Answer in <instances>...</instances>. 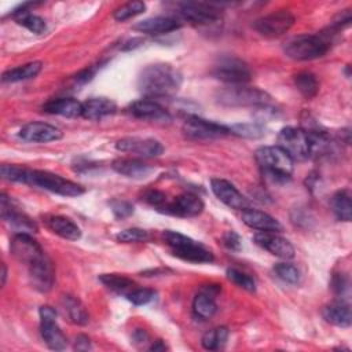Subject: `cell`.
I'll use <instances>...</instances> for the list:
<instances>
[{
  "instance_id": "cell-26",
  "label": "cell",
  "mask_w": 352,
  "mask_h": 352,
  "mask_svg": "<svg viewBox=\"0 0 352 352\" xmlns=\"http://www.w3.org/2000/svg\"><path fill=\"white\" fill-rule=\"evenodd\" d=\"M323 319L337 327H349L352 322V314L349 304L345 301H334L327 304L322 311Z\"/></svg>"
},
{
  "instance_id": "cell-37",
  "label": "cell",
  "mask_w": 352,
  "mask_h": 352,
  "mask_svg": "<svg viewBox=\"0 0 352 352\" xmlns=\"http://www.w3.org/2000/svg\"><path fill=\"white\" fill-rule=\"evenodd\" d=\"M16 19V22L22 26H25L28 30L33 32V33H43L45 29H47V25L44 22V19L38 15H34V14H30V12H25V14H21V15H16L14 16Z\"/></svg>"
},
{
  "instance_id": "cell-22",
  "label": "cell",
  "mask_w": 352,
  "mask_h": 352,
  "mask_svg": "<svg viewBox=\"0 0 352 352\" xmlns=\"http://www.w3.org/2000/svg\"><path fill=\"white\" fill-rule=\"evenodd\" d=\"M129 113L142 120H151V121H168L170 120L169 113L157 102L150 99H140L133 102L129 106Z\"/></svg>"
},
{
  "instance_id": "cell-13",
  "label": "cell",
  "mask_w": 352,
  "mask_h": 352,
  "mask_svg": "<svg viewBox=\"0 0 352 352\" xmlns=\"http://www.w3.org/2000/svg\"><path fill=\"white\" fill-rule=\"evenodd\" d=\"M10 250L18 261L26 265H30L32 263L38 260L41 256H44L41 246L32 236V234H25V232H19L12 236V241L10 243Z\"/></svg>"
},
{
  "instance_id": "cell-5",
  "label": "cell",
  "mask_w": 352,
  "mask_h": 352,
  "mask_svg": "<svg viewBox=\"0 0 352 352\" xmlns=\"http://www.w3.org/2000/svg\"><path fill=\"white\" fill-rule=\"evenodd\" d=\"M217 100L226 106H268L271 102V96L252 87L242 85H231L220 89L216 95Z\"/></svg>"
},
{
  "instance_id": "cell-45",
  "label": "cell",
  "mask_w": 352,
  "mask_h": 352,
  "mask_svg": "<svg viewBox=\"0 0 352 352\" xmlns=\"http://www.w3.org/2000/svg\"><path fill=\"white\" fill-rule=\"evenodd\" d=\"M111 210L117 219H124L133 213V206L128 201H113Z\"/></svg>"
},
{
  "instance_id": "cell-39",
  "label": "cell",
  "mask_w": 352,
  "mask_h": 352,
  "mask_svg": "<svg viewBox=\"0 0 352 352\" xmlns=\"http://www.w3.org/2000/svg\"><path fill=\"white\" fill-rule=\"evenodd\" d=\"M227 278L232 283H235L236 286H239V287H242V289H245L248 292H254L256 290L254 279L250 275H248V274H245V272H242L239 270L228 268L227 270Z\"/></svg>"
},
{
  "instance_id": "cell-10",
  "label": "cell",
  "mask_w": 352,
  "mask_h": 352,
  "mask_svg": "<svg viewBox=\"0 0 352 352\" xmlns=\"http://www.w3.org/2000/svg\"><path fill=\"white\" fill-rule=\"evenodd\" d=\"M182 16L195 26H210L221 21L220 8L201 1H184L179 4Z\"/></svg>"
},
{
  "instance_id": "cell-33",
  "label": "cell",
  "mask_w": 352,
  "mask_h": 352,
  "mask_svg": "<svg viewBox=\"0 0 352 352\" xmlns=\"http://www.w3.org/2000/svg\"><path fill=\"white\" fill-rule=\"evenodd\" d=\"M294 84H296L297 89L300 91V94L307 99L314 98L319 92V81H318L316 76L309 72H301V73L296 74Z\"/></svg>"
},
{
  "instance_id": "cell-1",
  "label": "cell",
  "mask_w": 352,
  "mask_h": 352,
  "mask_svg": "<svg viewBox=\"0 0 352 352\" xmlns=\"http://www.w3.org/2000/svg\"><path fill=\"white\" fill-rule=\"evenodd\" d=\"M182 85V74L169 63L146 66L138 78V87L147 98L173 96Z\"/></svg>"
},
{
  "instance_id": "cell-51",
  "label": "cell",
  "mask_w": 352,
  "mask_h": 352,
  "mask_svg": "<svg viewBox=\"0 0 352 352\" xmlns=\"http://www.w3.org/2000/svg\"><path fill=\"white\" fill-rule=\"evenodd\" d=\"M165 349H166V345H165L161 340L155 341V342L150 346V351H165Z\"/></svg>"
},
{
  "instance_id": "cell-4",
  "label": "cell",
  "mask_w": 352,
  "mask_h": 352,
  "mask_svg": "<svg viewBox=\"0 0 352 352\" xmlns=\"http://www.w3.org/2000/svg\"><path fill=\"white\" fill-rule=\"evenodd\" d=\"M25 184L36 186L62 197H78L84 194L82 186L47 170L29 169Z\"/></svg>"
},
{
  "instance_id": "cell-30",
  "label": "cell",
  "mask_w": 352,
  "mask_h": 352,
  "mask_svg": "<svg viewBox=\"0 0 352 352\" xmlns=\"http://www.w3.org/2000/svg\"><path fill=\"white\" fill-rule=\"evenodd\" d=\"M62 307L65 311V315L69 318V320L74 324H87L89 320L88 312L82 302L73 297V296H63L62 297Z\"/></svg>"
},
{
  "instance_id": "cell-36",
  "label": "cell",
  "mask_w": 352,
  "mask_h": 352,
  "mask_svg": "<svg viewBox=\"0 0 352 352\" xmlns=\"http://www.w3.org/2000/svg\"><path fill=\"white\" fill-rule=\"evenodd\" d=\"M144 10H146V4L143 1H129V3L118 7L114 11L113 16L116 21L122 22V21H126L129 18H133V16L144 12Z\"/></svg>"
},
{
  "instance_id": "cell-7",
  "label": "cell",
  "mask_w": 352,
  "mask_h": 352,
  "mask_svg": "<svg viewBox=\"0 0 352 352\" xmlns=\"http://www.w3.org/2000/svg\"><path fill=\"white\" fill-rule=\"evenodd\" d=\"M212 76L231 85H242L250 81L252 72L246 62L236 56H221L213 65Z\"/></svg>"
},
{
  "instance_id": "cell-2",
  "label": "cell",
  "mask_w": 352,
  "mask_h": 352,
  "mask_svg": "<svg viewBox=\"0 0 352 352\" xmlns=\"http://www.w3.org/2000/svg\"><path fill=\"white\" fill-rule=\"evenodd\" d=\"M254 158L264 176L276 183H285L293 173V160L279 146H263L254 153Z\"/></svg>"
},
{
  "instance_id": "cell-18",
  "label": "cell",
  "mask_w": 352,
  "mask_h": 352,
  "mask_svg": "<svg viewBox=\"0 0 352 352\" xmlns=\"http://www.w3.org/2000/svg\"><path fill=\"white\" fill-rule=\"evenodd\" d=\"M202 210H204L202 199L198 195L191 192H184L177 195L173 201L168 202L162 209V212L179 216V217H194L202 213Z\"/></svg>"
},
{
  "instance_id": "cell-40",
  "label": "cell",
  "mask_w": 352,
  "mask_h": 352,
  "mask_svg": "<svg viewBox=\"0 0 352 352\" xmlns=\"http://www.w3.org/2000/svg\"><path fill=\"white\" fill-rule=\"evenodd\" d=\"M28 168L19 166V165H8L4 164L0 168L1 177L10 182H16V183H26V176H28Z\"/></svg>"
},
{
  "instance_id": "cell-50",
  "label": "cell",
  "mask_w": 352,
  "mask_h": 352,
  "mask_svg": "<svg viewBox=\"0 0 352 352\" xmlns=\"http://www.w3.org/2000/svg\"><path fill=\"white\" fill-rule=\"evenodd\" d=\"M132 338H133V342H135V344L144 345V344L148 341V334H147V331L143 330V329H136V330L133 331Z\"/></svg>"
},
{
  "instance_id": "cell-17",
  "label": "cell",
  "mask_w": 352,
  "mask_h": 352,
  "mask_svg": "<svg viewBox=\"0 0 352 352\" xmlns=\"http://www.w3.org/2000/svg\"><path fill=\"white\" fill-rule=\"evenodd\" d=\"M210 188L213 191V194L228 208L232 209H239L243 210L246 208H249V201L246 199V197H243L234 184H231L230 182L224 180V179H212L210 180Z\"/></svg>"
},
{
  "instance_id": "cell-3",
  "label": "cell",
  "mask_w": 352,
  "mask_h": 352,
  "mask_svg": "<svg viewBox=\"0 0 352 352\" xmlns=\"http://www.w3.org/2000/svg\"><path fill=\"white\" fill-rule=\"evenodd\" d=\"M162 236L166 245L173 252V254L182 260L191 263H212L214 258L213 253L209 249H206L202 243L180 232L166 230L164 231Z\"/></svg>"
},
{
  "instance_id": "cell-20",
  "label": "cell",
  "mask_w": 352,
  "mask_h": 352,
  "mask_svg": "<svg viewBox=\"0 0 352 352\" xmlns=\"http://www.w3.org/2000/svg\"><path fill=\"white\" fill-rule=\"evenodd\" d=\"M19 136L26 142L47 143V142L59 140L62 138V132H60V129H58L56 126H54L51 124L33 121L21 128Z\"/></svg>"
},
{
  "instance_id": "cell-9",
  "label": "cell",
  "mask_w": 352,
  "mask_h": 352,
  "mask_svg": "<svg viewBox=\"0 0 352 352\" xmlns=\"http://www.w3.org/2000/svg\"><path fill=\"white\" fill-rule=\"evenodd\" d=\"M40 333L48 348L62 351L67 345L66 336L56 323V311L50 305L40 307Z\"/></svg>"
},
{
  "instance_id": "cell-25",
  "label": "cell",
  "mask_w": 352,
  "mask_h": 352,
  "mask_svg": "<svg viewBox=\"0 0 352 352\" xmlns=\"http://www.w3.org/2000/svg\"><path fill=\"white\" fill-rule=\"evenodd\" d=\"M43 110L48 114H56L67 118H76L82 114V103L73 98H59L51 99L44 106Z\"/></svg>"
},
{
  "instance_id": "cell-44",
  "label": "cell",
  "mask_w": 352,
  "mask_h": 352,
  "mask_svg": "<svg viewBox=\"0 0 352 352\" xmlns=\"http://www.w3.org/2000/svg\"><path fill=\"white\" fill-rule=\"evenodd\" d=\"M144 201L147 204H150L151 206L157 208L158 210H162L164 206L168 204V199H166V195L162 192V191H158V190H150L144 194Z\"/></svg>"
},
{
  "instance_id": "cell-11",
  "label": "cell",
  "mask_w": 352,
  "mask_h": 352,
  "mask_svg": "<svg viewBox=\"0 0 352 352\" xmlns=\"http://www.w3.org/2000/svg\"><path fill=\"white\" fill-rule=\"evenodd\" d=\"M294 15L287 10H278L258 18L254 22V29L264 37H279L294 25Z\"/></svg>"
},
{
  "instance_id": "cell-8",
  "label": "cell",
  "mask_w": 352,
  "mask_h": 352,
  "mask_svg": "<svg viewBox=\"0 0 352 352\" xmlns=\"http://www.w3.org/2000/svg\"><path fill=\"white\" fill-rule=\"evenodd\" d=\"M294 161H304L311 157V142L308 132L301 128L286 126L278 135V144Z\"/></svg>"
},
{
  "instance_id": "cell-15",
  "label": "cell",
  "mask_w": 352,
  "mask_h": 352,
  "mask_svg": "<svg viewBox=\"0 0 352 352\" xmlns=\"http://www.w3.org/2000/svg\"><path fill=\"white\" fill-rule=\"evenodd\" d=\"M253 241L263 248L264 250L270 252L271 254L289 260L294 257V248L293 245L278 232L272 231H258L254 234Z\"/></svg>"
},
{
  "instance_id": "cell-49",
  "label": "cell",
  "mask_w": 352,
  "mask_h": 352,
  "mask_svg": "<svg viewBox=\"0 0 352 352\" xmlns=\"http://www.w3.org/2000/svg\"><path fill=\"white\" fill-rule=\"evenodd\" d=\"M95 70H96L95 67H89V69H85V70L80 72V73L76 76V81H77V82H81V84L89 81V80L94 77Z\"/></svg>"
},
{
  "instance_id": "cell-14",
  "label": "cell",
  "mask_w": 352,
  "mask_h": 352,
  "mask_svg": "<svg viewBox=\"0 0 352 352\" xmlns=\"http://www.w3.org/2000/svg\"><path fill=\"white\" fill-rule=\"evenodd\" d=\"M116 148L122 153L138 154L139 157H143V158L158 157L164 151V147L158 140L150 139V138H136V136L122 138L117 140Z\"/></svg>"
},
{
  "instance_id": "cell-24",
  "label": "cell",
  "mask_w": 352,
  "mask_h": 352,
  "mask_svg": "<svg viewBox=\"0 0 352 352\" xmlns=\"http://www.w3.org/2000/svg\"><path fill=\"white\" fill-rule=\"evenodd\" d=\"M182 28V23L172 16H153L138 22L133 29L146 34H164Z\"/></svg>"
},
{
  "instance_id": "cell-35",
  "label": "cell",
  "mask_w": 352,
  "mask_h": 352,
  "mask_svg": "<svg viewBox=\"0 0 352 352\" xmlns=\"http://www.w3.org/2000/svg\"><path fill=\"white\" fill-rule=\"evenodd\" d=\"M228 338V329L227 327H216L212 329L209 331H206L202 336V346L208 351H214V349H220L224 346V344L227 342Z\"/></svg>"
},
{
  "instance_id": "cell-21",
  "label": "cell",
  "mask_w": 352,
  "mask_h": 352,
  "mask_svg": "<svg viewBox=\"0 0 352 352\" xmlns=\"http://www.w3.org/2000/svg\"><path fill=\"white\" fill-rule=\"evenodd\" d=\"M241 219L248 227L258 230V231L279 232L282 230L280 223L275 217H272L271 214H268L263 210H258V209H253V208L243 209Z\"/></svg>"
},
{
  "instance_id": "cell-42",
  "label": "cell",
  "mask_w": 352,
  "mask_h": 352,
  "mask_svg": "<svg viewBox=\"0 0 352 352\" xmlns=\"http://www.w3.org/2000/svg\"><path fill=\"white\" fill-rule=\"evenodd\" d=\"M230 132L238 136H243V138H250V139H256L263 136V128L257 124H235L232 126H230Z\"/></svg>"
},
{
  "instance_id": "cell-23",
  "label": "cell",
  "mask_w": 352,
  "mask_h": 352,
  "mask_svg": "<svg viewBox=\"0 0 352 352\" xmlns=\"http://www.w3.org/2000/svg\"><path fill=\"white\" fill-rule=\"evenodd\" d=\"M111 168L122 176H126V177H131V179H138V180L146 179L154 172L153 166H150L148 164H146L144 161L138 160V158L116 160L111 164Z\"/></svg>"
},
{
  "instance_id": "cell-19",
  "label": "cell",
  "mask_w": 352,
  "mask_h": 352,
  "mask_svg": "<svg viewBox=\"0 0 352 352\" xmlns=\"http://www.w3.org/2000/svg\"><path fill=\"white\" fill-rule=\"evenodd\" d=\"M29 268V278L33 285V287L38 292H48L52 289L54 280H55V274H54V267L51 260L44 254L30 265Z\"/></svg>"
},
{
  "instance_id": "cell-6",
  "label": "cell",
  "mask_w": 352,
  "mask_h": 352,
  "mask_svg": "<svg viewBox=\"0 0 352 352\" xmlns=\"http://www.w3.org/2000/svg\"><path fill=\"white\" fill-rule=\"evenodd\" d=\"M329 50V43L322 36L301 34L292 38L285 45V54L294 60H312L323 56Z\"/></svg>"
},
{
  "instance_id": "cell-16",
  "label": "cell",
  "mask_w": 352,
  "mask_h": 352,
  "mask_svg": "<svg viewBox=\"0 0 352 352\" xmlns=\"http://www.w3.org/2000/svg\"><path fill=\"white\" fill-rule=\"evenodd\" d=\"M0 208H1V217L15 230V234L25 232V234H33L37 231V226L34 221L28 217L25 213L19 212L14 205L11 198H8L6 194H1L0 197Z\"/></svg>"
},
{
  "instance_id": "cell-47",
  "label": "cell",
  "mask_w": 352,
  "mask_h": 352,
  "mask_svg": "<svg viewBox=\"0 0 352 352\" xmlns=\"http://www.w3.org/2000/svg\"><path fill=\"white\" fill-rule=\"evenodd\" d=\"M333 289H334V292L337 293V294H344L346 290H348V280H346V278L344 276V275H337V276H334L333 278Z\"/></svg>"
},
{
  "instance_id": "cell-46",
  "label": "cell",
  "mask_w": 352,
  "mask_h": 352,
  "mask_svg": "<svg viewBox=\"0 0 352 352\" xmlns=\"http://www.w3.org/2000/svg\"><path fill=\"white\" fill-rule=\"evenodd\" d=\"M223 243L226 248H228L230 250H235V252L241 250V248H242L241 236L234 231H228L223 235Z\"/></svg>"
},
{
  "instance_id": "cell-38",
  "label": "cell",
  "mask_w": 352,
  "mask_h": 352,
  "mask_svg": "<svg viewBox=\"0 0 352 352\" xmlns=\"http://www.w3.org/2000/svg\"><path fill=\"white\" fill-rule=\"evenodd\" d=\"M274 272L279 279H282L286 283L296 285L300 280V271L297 270L296 265L290 263H278L274 267Z\"/></svg>"
},
{
  "instance_id": "cell-31",
  "label": "cell",
  "mask_w": 352,
  "mask_h": 352,
  "mask_svg": "<svg viewBox=\"0 0 352 352\" xmlns=\"http://www.w3.org/2000/svg\"><path fill=\"white\" fill-rule=\"evenodd\" d=\"M99 279L111 292L117 294H124V296H128L136 286L132 279L120 274H102Z\"/></svg>"
},
{
  "instance_id": "cell-12",
  "label": "cell",
  "mask_w": 352,
  "mask_h": 352,
  "mask_svg": "<svg viewBox=\"0 0 352 352\" xmlns=\"http://www.w3.org/2000/svg\"><path fill=\"white\" fill-rule=\"evenodd\" d=\"M183 133L186 135V138L192 140H205V139L221 138L231 132L228 126L192 116L186 120L183 125Z\"/></svg>"
},
{
  "instance_id": "cell-52",
  "label": "cell",
  "mask_w": 352,
  "mask_h": 352,
  "mask_svg": "<svg viewBox=\"0 0 352 352\" xmlns=\"http://www.w3.org/2000/svg\"><path fill=\"white\" fill-rule=\"evenodd\" d=\"M6 279H7V267H6V264L3 263V264H1V285L6 283Z\"/></svg>"
},
{
  "instance_id": "cell-32",
  "label": "cell",
  "mask_w": 352,
  "mask_h": 352,
  "mask_svg": "<svg viewBox=\"0 0 352 352\" xmlns=\"http://www.w3.org/2000/svg\"><path fill=\"white\" fill-rule=\"evenodd\" d=\"M331 209L338 220L351 221L352 204L349 190H340L331 198Z\"/></svg>"
},
{
  "instance_id": "cell-43",
  "label": "cell",
  "mask_w": 352,
  "mask_h": 352,
  "mask_svg": "<svg viewBox=\"0 0 352 352\" xmlns=\"http://www.w3.org/2000/svg\"><path fill=\"white\" fill-rule=\"evenodd\" d=\"M155 294L157 293L153 289H147V287L138 289V287H135L126 297L135 305H146V304L151 302L155 298Z\"/></svg>"
},
{
  "instance_id": "cell-27",
  "label": "cell",
  "mask_w": 352,
  "mask_h": 352,
  "mask_svg": "<svg viewBox=\"0 0 352 352\" xmlns=\"http://www.w3.org/2000/svg\"><path fill=\"white\" fill-rule=\"evenodd\" d=\"M117 106L113 100L107 98H91L82 102V114L81 117L88 120H100L103 117L114 114Z\"/></svg>"
},
{
  "instance_id": "cell-29",
  "label": "cell",
  "mask_w": 352,
  "mask_h": 352,
  "mask_svg": "<svg viewBox=\"0 0 352 352\" xmlns=\"http://www.w3.org/2000/svg\"><path fill=\"white\" fill-rule=\"evenodd\" d=\"M43 69V63L40 60L29 62L12 69H8L7 72L3 73L1 80L3 82H19L25 80L34 78Z\"/></svg>"
},
{
  "instance_id": "cell-28",
  "label": "cell",
  "mask_w": 352,
  "mask_h": 352,
  "mask_svg": "<svg viewBox=\"0 0 352 352\" xmlns=\"http://www.w3.org/2000/svg\"><path fill=\"white\" fill-rule=\"evenodd\" d=\"M47 226L48 228L59 235L63 239H69V241H77L81 238V231L78 228V226L72 221L70 219L65 217V216H51L47 220Z\"/></svg>"
},
{
  "instance_id": "cell-41",
  "label": "cell",
  "mask_w": 352,
  "mask_h": 352,
  "mask_svg": "<svg viewBox=\"0 0 352 352\" xmlns=\"http://www.w3.org/2000/svg\"><path fill=\"white\" fill-rule=\"evenodd\" d=\"M118 242H124V243H132V242H143L148 238V232L143 228H126L120 231L116 235Z\"/></svg>"
},
{
  "instance_id": "cell-34",
  "label": "cell",
  "mask_w": 352,
  "mask_h": 352,
  "mask_svg": "<svg viewBox=\"0 0 352 352\" xmlns=\"http://www.w3.org/2000/svg\"><path fill=\"white\" fill-rule=\"evenodd\" d=\"M192 311L198 318L209 319L216 314L217 304L214 302L213 297H210L205 293H199L198 296H195V298L192 301Z\"/></svg>"
},
{
  "instance_id": "cell-48",
  "label": "cell",
  "mask_w": 352,
  "mask_h": 352,
  "mask_svg": "<svg viewBox=\"0 0 352 352\" xmlns=\"http://www.w3.org/2000/svg\"><path fill=\"white\" fill-rule=\"evenodd\" d=\"M91 348H92V345H91V341L87 336L80 334V336L76 337V340H74V349L76 351H89Z\"/></svg>"
}]
</instances>
